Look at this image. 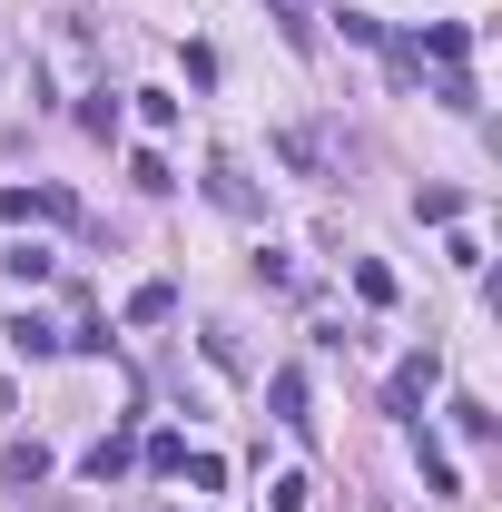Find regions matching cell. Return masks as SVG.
I'll use <instances>...</instances> for the list:
<instances>
[{
  "label": "cell",
  "instance_id": "3",
  "mask_svg": "<svg viewBox=\"0 0 502 512\" xmlns=\"http://www.w3.org/2000/svg\"><path fill=\"white\" fill-rule=\"evenodd\" d=\"M0 217H79L69 188H0Z\"/></svg>",
  "mask_w": 502,
  "mask_h": 512
},
{
  "label": "cell",
  "instance_id": "2",
  "mask_svg": "<svg viewBox=\"0 0 502 512\" xmlns=\"http://www.w3.org/2000/svg\"><path fill=\"white\" fill-rule=\"evenodd\" d=\"M0 483H20V493H40V483H50V444H40V434H20V444L0 453Z\"/></svg>",
  "mask_w": 502,
  "mask_h": 512
},
{
  "label": "cell",
  "instance_id": "13",
  "mask_svg": "<svg viewBox=\"0 0 502 512\" xmlns=\"http://www.w3.org/2000/svg\"><path fill=\"white\" fill-rule=\"evenodd\" d=\"M128 473V434H109V444H89V483H119Z\"/></svg>",
  "mask_w": 502,
  "mask_h": 512
},
{
  "label": "cell",
  "instance_id": "9",
  "mask_svg": "<svg viewBox=\"0 0 502 512\" xmlns=\"http://www.w3.org/2000/svg\"><path fill=\"white\" fill-rule=\"evenodd\" d=\"M414 217H424V227H453V217H463V188H414Z\"/></svg>",
  "mask_w": 502,
  "mask_h": 512
},
{
  "label": "cell",
  "instance_id": "5",
  "mask_svg": "<svg viewBox=\"0 0 502 512\" xmlns=\"http://www.w3.org/2000/svg\"><path fill=\"white\" fill-rule=\"evenodd\" d=\"M168 316H178V286H168V276H148V286L128 296V325H168Z\"/></svg>",
  "mask_w": 502,
  "mask_h": 512
},
{
  "label": "cell",
  "instance_id": "1",
  "mask_svg": "<svg viewBox=\"0 0 502 512\" xmlns=\"http://www.w3.org/2000/svg\"><path fill=\"white\" fill-rule=\"evenodd\" d=\"M443 384V355L434 345H424V355H404V365H394V414H424V394H434Z\"/></svg>",
  "mask_w": 502,
  "mask_h": 512
},
{
  "label": "cell",
  "instance_id": "6",
  "mask_svg": "<svg viewBox=\"0 0 502 512\" xmlns=\"http://www.w3.org/2000/svg\"><path fill=\"white\" fill-rule=\"evenodd\" d=\"M207 197H217V207H227V217H256V188H247V178H237V168H227V158H217V168H207Z\"/></svg>",
  "mask_w": 502,
  "mask_h": 512
},
{
  "label": "cell",
  "instance_id": "4",
  "mask_svg": "<svg viewBox=\"0 0 502 512\" xmlns=\"http://www.w3.org/2000/svg\"><path fill=\"white\" fill-rule=\"evenodd\" d=\"M266 404H276V424L306 434V365H276V375H266Z\"/></svg>",
  "mask_w": 502,
  "mask_h": 512
},
{
  "label": "cell",
  "instance_id": "11",
  "mask_svg": "<svg viewBox=\"0 0 502 512\" xmlns=\"http://www.w3.org/2000/svg\"><path fill=\"white\" fill-rule=\"evenodd\" d=\"M355 296H365V306H394V266H375V256H355Z\"/></svg>",
  "mask_w": 502,
  "mask_h": 512
},
{
  "label": "cell",
  "instance_id": "8",
  "mask_svg": "<svg viewBox=\"0 0 502 512\" xmlns=\"http://www.w3.org/2000/svg\"><path fill=\"white\" fill-rule=\"evenodd\" d=\"M10 345H20L30 365H50V355H60V325H40V316H10Z\"/></svg>",
  "mask_w": 502,
  "mask_h": 512
},
{
  "label": "cell",
  "instance_id": "15",
  "mask_svg": "<svg viewBox=\"0 0 502 512\" xmlns=\"http://www.w3.org/2000/svg\"><path fill=\"white\" fill-rule=\"evenodd\" d=\"M335 30H345L355 50H384V20H375V10H335Z\"/></svg>",
  "mask_w": 502,
  "mask_h": 512
},
{
  "label": "cell",
  "instance_id": "10",
  "mask_svg": "<svg viewBox=\"0 0 502 512\" xmlns=\"http://www.w3.org/2000/svg\"><path fill=\"white\" fill-rule=\"evenodd\" d=\"M0 266H10V286H50V247H10Z\"/></svg>",
  "mask_w": 502,
  "mask_h": 512
},
{
  "label": "cell",
  "instance_id": "14",
  "mask_svg": "<svg viewBox=\"0 0 502 512\" xmlns=\"http://www.w3.org/2000/svg\"><path fill=\"white\" fill-rule=\"evenodd\" d=\"M128 178H138V188H148V197H168V188H178V178H168V158H158V148H138V158H128Z\"/></svg>",
  "mask_w": 502,
  "mask_h": 512
},
{
  "label": "cell",
  "instance_id": "12",
  "mask_svg": "<svg viewBox=\"0 0 502 512\" xmlns=\"http://www.w3.org/2000/svg\"><path fill=\"white\" fill-rule=\"evenodd\" d=\"M414 50H434L443 69H463V20H434V30H424V40H414Z\"/></svg>",
  "mask_w": 502,
  "mask_h": 512
},
{
  "label": "cell",
  "instance_id": "7",
  "mask_svg": "<svg viewBox=\"0 0 502 512\" xmlns=\"http://www.w3.org/2000/svg\"><path fill=\"white\" fill-rule=\"evenodd\" d=\"M414 463H424V483H434V493H463V473H453V453H443L434 434H424V424H414Z\"/></svg>",
  "mask_w": 502,
  "mask_h": 512
}]
</instances>
